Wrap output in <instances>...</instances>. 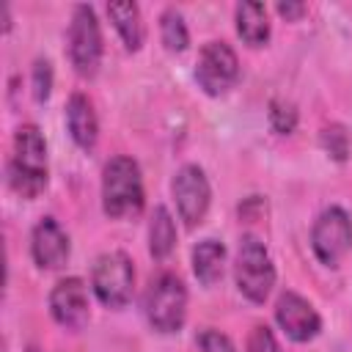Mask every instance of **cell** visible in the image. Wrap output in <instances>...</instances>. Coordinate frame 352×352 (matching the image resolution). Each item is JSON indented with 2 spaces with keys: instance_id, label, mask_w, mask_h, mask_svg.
I'll return each instance as SVG.
<instances>
[{
  "instance_id": "cell-6",
  "label": "cell",
  "mask_w": 352,
  "mask_h": 352,
  "mask_svg": "<svg viewBox=\"0 0 352 352\" xmlns=\"http://www.w3.org/2000/svg\"><path fill=\"white\" fill-rule=\"evenodd\" d=\"M69 60L80 77H94L102 63V30L91 6H77L69 22Z\"/></svg>"
},
{
  "instance_id": "cell-19",
  "label": "cell",
  "mask_w": 352,
  "mask_h": 352,
  "mask_svg": "<svg viewBox=\"0 0 352 352\" xmlns=\"http://www.w3.org/2000/svg\"><path fill=\"white\" fill-rule=\"evenodd\" d=\"M322 146H324V151H327L333 160L344 162L346 154H349V135H346V129H344L341 124L324 126V129H322Z\"/></svg>"
},
{
  "instance_id": "cell-9",
  "label": "cell",
  "mask_w": 352,
  "mask_h": 352,
  "mask_svg": "<svg viewBox=\"0 0 352 352\" xmlns=\"http://www.w3.org/2000/svg\"><path fill=\"white\" fill-rule=\"evenodd\" d=\"M173 201L179 209V217L184 220L187 228H195L206 212H209V201H212V190H209V179L204 173V168L198 165H182L173 176Z\"/></svg>"
},
{
  "instance_id": "cell-3",
  "label": "cell",
  "mask_w": 352,
  "mask_h": 352,
  "mask_svg": "<svg viewBox=\"0 0 352 352\" xmlns=\"http://www.w3.org/2000/svg\"><path fill=\"white\" fill-rule=\"evenodd\" d=\"M143 311L157 333H176L187 316V289L179 275L160 272L143 297Z\"/></svg>"
},
{
  "instance_id": "cell-11",
  "label": "cell",
  "mask_w": 352,
  "mask_h": 352,
  "mask_svg": "<svg viewBox=\"0 0 352 352\" xmlns=\"http://www.w3.org/2000/svg\"><path fill=\"white\" fill-rule=\"evenodd\" d=\"M50 314L66 330H80L88 322V289L80 278H63L50 292Z\"/></svg>"
},
{
  "instance_id": "cell-16",
  "label": "cell",
  "mask_w": 352,
  "mask_h": 352,
  "mask_svg": "<svg viewBox=\"0 0 352 352\" xmlns=\"http://www.w3.org/2000/svg\"><path fill=\"white\" fill-rule=\"evenodd\" d=\"M226 248L217 239H204L192 248V272L204 286H214L223 275Z\"/></svg>"
},
{
  "instance_id": "cell-21",
  "label": "cell",
  "mask_w": 352,
  "mask_h": 352,
  "mask_svg": "<svg viewBox=\"0 0 352 352\" xmlns=\"http://www.w3.org/2000/svg\"><path fill=\"white\" fill-rule=\"evenodd\" d=\"M52 91V63L47 58H38L33 66V96L36 102H47Z\"/></svg>"
},
{
  "instance_id": "cell-7",
  "label": "cell",
  "mask_w": 352,
  "mask_h": 352,
  "mask_svg": "<svg viewBox=\"0 0 352 352\" xmlns=\"http://www.w3.org/2000/svg\"><path fill=\"white\" fill-rule=\"evenodd\" d=\"M311 248L324 267H338L352 248V217L341 206L324 209L311 228Z\"/></svg>"
},
{
  "instance_id": "cell-25",
  "label": "cell",
  "mask_w": 352,
  "mask_h": 352,
  "mask_svg": "<svg viewBox=\"0 0 352 352\" xmlns=\"http://www.w3.org/2000/svg\"><path fill=\"white\" fill-rule=\"evenodd\" d=\"M30 352H36V349H30Z\"/></svg>"
},
{
  "instance_id": "cell-14",
  "label": "cell",
  "mask_w": 352,
  "mask_h": 352,
  "mask_svg": "<svg viewBox=\"0 0 352 352\" xmlns=\"http://www.w3.org/2000/svg\"><path fill=\"white\" fill-rule=\"evenodd\" d=\"M236 33L245 44L261 47L270 38V16L264 3H239L236 6Z\"/></svg>"
},
{
  "instance_id": "cell-23",
  "label": "cell",
  "mask_w": 352,
  "mask_h": 352,
  "mask_svg": "<svg viewBox=\"0 0 352 352\" xmlns=\"http://www.w3.org/2000/svg\"><path fill=\"white\" fill-rule=\"evenodd\" d=\"M198 346L201 352H236V346L231 344V338L214 327H206L201 336H198Z\"/></svg>"
},
{
  "instance_id": "cell-4",
  "label": "cell",
  "mask_w": 352,
  "mask_h": 352,
  "mask_svg": "<svg viewBox=\"0 0 352 352\" xmlns=\"http://www.w3.org/2000/svg\"><path fill=\"white\" fill-rule=\"evenodd\" d=\"M234 275H236V289L250 302H264L270 297V292L275 286V264L258 236H253V234L242 236Z\"/></svg>"
},
{
  "instance_id": "cell-2",
  "label": "cell",
  "mask_w": 352,
  "mask_h": 352,
  "mask_svg": "<svg viewBox=\"0 0 352 352\" xmlns=\"http://www.w3.org/2000/svg\"><path fill=\"white\" fill-rule=\"evenodd\" d=\"M102 209L113 220L135 217L143 209V179L132 157H113L102 170Z\"/></svg>"
},
{
  "instance_id": "cell-10",
  "label": "cell",
  "mask_w": 352,
  "mask_h": 352,
  "mask_svg": "<svg viewBox=\"0 0 352 352\" xmlns=\"http://www.w3.org/2000/svg\"><path fill=\"white\" fill-rule=\"evenodd\" d=\"M275 319L280 324V330L292 338V341H311L319 336L322 330V319L316 314V308L300 297L297 292H283L278 297V305H275Z\"/></svg>"
},
{
  "instance_id": "cell-17",
  "label": "cell",
  "mask_w": 352,
  "mask_h": 352,
  "mask_svg": "<svg viewBox=\"0 0 352 352\" xmlns=\"http://www.w3.org/2000/svg\"><path fill=\"white\" fill-rule=\"evenodd\" d=\"M176 245V226L165 206H157L148 223V250L154 258H165Z\"/></svg>"
},
{
  "instance_id": "cell-1",
  "label": "cell",
  "mask_w": 352,
  "mask_h": 352,
  "mask_svg": "<svg viewBox=\"0 0 352 352\" xmlns=\"http://www.w3.org/2000/svg\"><path fill=\"white\" fill-rule=\"evenodd\" d=\"M8 184L19 198H36L47 187V143L36 124H22L14 135Z\"/></svg>"
},
{
  "instance_id": "cell-15",
  "label": "cell",
  "mask_w": 352,
  "mask_h": 352,
  "mask_svg": "<svg viewBox=\"0 0 352 352\" xmlns=\"http://www.w3.org/2000/svg\"><path fill=\"white\" fill-rule=\"evenodd\" d=\"M107 16L113 19L121 41L126 50H140L143 38H146V28H143V19H140V8L135 3H110L107 6Z\"/></svg>"
},
{
  "instance_id": "cell-24",
  "label": "cell",
  "mask_w": 352,
  "mask_h": 352,
  "mask_svg": "<svg viewBox=\"0 0 352 352\" xmlns=\"http://www.w3.org/2000/svg\"><path fill=\"white\" fill-rule=\"evenodd\" d=\"M278 14L286 16V19L292 22V19H300V16L305 14V6H302V3H289V0H286V3H278Z\"/></svg>"
},
{
  "instance_id": "cell-5",
  "label": "cell",
  "mask_w": 352,
  "mask_h": 352,
  "mask_svg": "<svg viewBox=\"0 0 352 352\" xmlns=\"http://www.w3.org/2000/svg\"><path fill=\"white\" fill-rule=\"evenodd\" d=\"M91 286H94V294L99 297L102 305H107V308H124L129 302L132 286H135V267H132L129 256L121 253V250L102 253L94 261Z\"/></svg>"
},
{
  "instance_id": "cell-20",
  "label": "cell",
  "mask_w": 352,
  "mask_h": 352,
  "mask_svg": "<svg viewBox=\"0 0 352 352\" xmlns=\"http://www.w3.org/2000/svg\"><path fill=\"white\" fill-rule=\"evenodd\" d=\"M270 124L280 135L294 132V126H297V110H294V104H289L283 99H272L270 102Z\"/></svg>"
},
{
  "instance_id": "cell-12",
  "label": "cell",
  "mask_w": 352,
  "mask_h": 352,
  "mask_svg": "<svg viewBox=\"0 0 352 352\" xmlns=\"http://www.w3.org/2000/svg\"><path fill=\"white\" fill-rule=\"evenodd\" d=\"M69 234L58 226L55 217H44L36 223L33 234H30V253H33V261L41 267V270H58L66 264L69 258Z\"/></svg>"
},
{
  "instance_id": "cell-18",
  "label": "cell",
  "mask_w": 352,
  "mask_h": 352,
  "mask_svg": "<svg viewBox=\"0 0 352 352\" xmlns=\"http://www.w3.org/2000/svg\"><path fill=\"white\" fill-rule=\"evenodd\" d=\"M160 33H162V44L170 52H184L190 44V33L184 25V16L176 8H165L160 16Z\"/></svg>"
},
{
  "instance_id": "cell-22",
  "label": "cell",
  "mask_w": 352,
  "mask_h": 352,
  "mask_svg": "<svg viewBox=\"0 0 352 352\" xmlns=\"http://www.w3.org/2000/svg\"><path fill=\"white\" fill-rule=\"evenodd\" d=\"M248 352H280V344L267 324H256L248 336Z\"/></svg>"
},
{
  "instance_id": "cell-8",
  "label": "cell",
  "mask_w": 352,
  "mask_h": 352,
  "mask_svg": "<svg viewBox=\"0 0 352 352\" xmlns=\"http://www.w3.org/2000/svg\"><path fill=\"white\" fill-rule=\"evenodd\" d=\"M239 77V60L236 52L226 41H209L204 44L198 63H195V80L209 96H223L234 88Z\"/></svg>"
},
{
  "instance_id": "cell-13",
  "label": "cell",
  "mask_w": 352,
  "mask_h": 352,
  "mask_svg": "<svg viewBox=\"0 0 352 352\" xmlns=\"http://www.w3.org/2000/svg\"><path fill=\"white\" fill-rule=\"evenodd\" d=\"M66 129L72 135V140L80 148H94L96 138H99V121L94 113V104L85 94H72L69 104H66Z\"/></svg>"
}]
</instances>
